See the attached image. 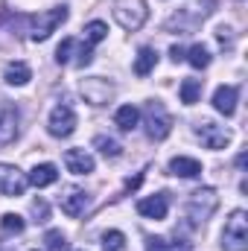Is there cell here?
Instances as JSON below:
<instances>
[{
    "mask_svg": "<svg viewBox=\"0 0 248 251\" xmlns=\"http://www.w3.org/2000/svg\"><path fill=\"white\" fill-rule=\"evenodd\" d=\"M213 9H216V0H193V3H187L181 6L164 26H167V32H178V35H184V32H193L204 18H210L213 15Z\"/></svg>",
    "mask_w": 248,
    "mask_h": 251,
    "instance_id": "cell-1",
    "label": "cell"
},
{
    "mask_svg": "<svg viewBox=\"0 0 248 251\" xmlns=\"http://www.w3.org/2000/svg\"><path fill=\"white\" fill-rule=\"evenodd\" d=\"M216 207H219L216 190L201 187V190H193V193H190V199H187V204H184V216L193 228H198V225H204V222L216 213Z\"/></svg>",
    "mask_w": 248,
    "mask_h": 251,
    "instance_id": "cell-2",
    "label": "cell"
},
{
    "mask_svg": "<svg viewBox=\"0 0 248 251\" xmlns=\"http://www.w3.org/2000/svg\"><path fill=\"white\" fill-rule=\"evenodd\" d=\"M67 6H53V9H44V12H38L32 21H29V38L38 44V41H47L59 26H62L64 21H67Z\"/></svg>",
    "mask_w": 248,
    "mask_h": 251,
    "instance_id": "cell-3",
    "label": "cell"
},
{
    "mask_svg": "<svg viewBox=\"0 0 248 251\" xmlns=\"http://www.w3.org/2000/svg\"><path fill=\"white\" fill-rule=\"evenodd\" d=\"M222 249L225 251H248V213L234 210L222 228Z\"/></svg>",
    "mask_w": 248,
    "mask_h": 251,
    "instance_id": "cell-4",
    "label": "cell"
},
{
    "mask_svg": "<svg viewBox=\"0 0 248 251\" xmlns=\"http://www.w3.org/2000/svg\"><path fill=\"white\" fill-rule=\"evenodd\" d=\"M143 126L152 140H164L173 131V114L167 111V105L161 100H149L143 108Z\"/></svg>",
    "mask_w": 248,
    "mask_h": 251,
    "instance_id": "cell-5",
    "label": "cell"
},
{
    "mask_svg": "<svg viewBox=\"0 0 248 251\" xmlns=\"http://www.w3.org/2000/svg\"><path fill=\"white\" fill-rule=\"evenodd\" d=\"M146 18H149L146 0H114V21L123 29H128V32L140 29L146 24Z\"/></svg>",
    "mask_w": 248,
    "mask_h": 251,
    "instance_id": "cell-6",
    "label": "cell"
},
{
    "mask_svg": "<svg viewBox=\"0 0 248 251\" xmlns=\"http://www.w3.org/2000/svg\"><path fill=\"white\" fill-rule=\"evenodd\" d=\"M79 94H82V100L88 102V105H108L111 100H114V94H117V88H114V82L111 79H102V76H88V79H82V85H79Z\"/></svg>",
    "mask_w": 248,
    "mask_h": 251,
    "instance_id": "cell-7",
    "label": "cell"
},
{
    "mask_svg": "<svg viewBox=\"0 0 248 251\" xmlns=\"http://www.w3.org/2000/svg\"><path fill=\"white\" fill-rule=\"evenodd\" d=\"M47 131H50L53 137H70V134L76 131V111H73L67 102H59V105L50 111Z\"/></svg>",
    "mask_w": 248,
    "mask_h": 251,
    "instance_id": "cell-8",
    "label": "cell"
},
{
    "mask_svg": "<svg viewBox=\"0 0 248 251\" xmlns=\"http://www.w3.org/2000/svg\"><path fill=\"white\" fill-rule=\"evenodd\" d=\"M29 187L26 173H21L15 164H0V196H24Z\"/></svg>",
    "mask_w": 248,
    "mask_h": 251,
    "instance_id": "cell-9",
    "label": "cell"
},
{
    "mask_svg": "<svg viewBox=\"0 0 248 251\" xmlns=\"http://www.w3.org/2000/svg\"><path fill=\"white\" fill-rule=\"evenodd\" d=\"M196 137H198L207 149H216V152L231 143V131H228L225 126L213 123V120H204V123L196 126Z\"/></svg>",
    "mask_w": 248,
    "mask_h": 251,
    "instance_id": "cell-10",
    "label": "cell"
},
{
    "mask_svg": "<svg viewBox=\"0 0 248 251\" xmlns=\"http://www.w3.org/2000/svg\"><path fill=\"white\" fill-rule=\"evenodd\" d=\"M18 126H21L18 105L0 102V146H9V143L18 137Z\"/></svg>",
    "mask_w": 248,
    "mask_h": 251,
    "instance_id": "cell-11",
    "label": "cell"
},
{
    "mask_svg": "<svg viewBox=\"0 0 248 251\" xmlns=\"http://www.w3.org/2000/svg\"><path fill=\"white\" fill-rule=\"evenodd\" d=\"M64 167L73 176H91L94 167H97V161H94V155L88 149H67L64 152Z\"/></svg>",
    "mask_w": 248,
    "mask_h": 251,
    "instance_id": "cell-12",
    "label": "cell"
},
{
    "mask_svg": "<svg viewBox=\"0 0 248 251\" xmlns=\"http://www.w3.org/2000/svg\"><path fill=\"white\" fill-rule=\"evenodd\" d=\"M137 213L140 216H146V219H167V213H170V199H167V193H155V196H146V199H140L137 201Z\"/></svg>",
    "mask_w": 248,
    "mask_h": 251,
    "instance_id": "cell-13",
    "label": "cell"
},
{
    "mask_svg": "<svg viewBox=\"0 0 248 251\" xmlns=\"http://www.w3.org/2000/svg\"><path fill=\"white\" fill-rule=\"evenodd\" d=\"M59 207H62V213H67V216H82L85 213V207H88V193L79 187H67L59 196Z\"/></svg>",
    "mask_w": 248,
    "mask_h": 251,
    "instance_id": "cell-14",
    "label": "cell"
},
{
    "mask_svg": "<svg viewBox=\"0 0 248 251\" xmlns=\"http://www.w3.org/2000/svg\"><path fill=\"white\" fill-rule=\"evenodd\" d=\"M237 100H240V91L234 85H219L213 91V108L219 114H225V117H231L237 111Z\"/></svg>",
    "mask_w": 248,
    "mask_h": 251,
    "instance_id": "cell-15",
    "label": "cell"
},
{
    "mask_svg": "<svg viewBox=\"0 0 248 251\" xmlns=\"http://www.w3.org/2000/svg\"><path fill=\"white\" fill-rule=\"evenodd\" d=\"M170 173L178 176V178H198L201 176V164L196 158H190V155H175L170 161Z\"/></svg>",
    "mask_w": 248,
    "mask_h": 251,
    "instance_id": "cell-16",
    "label": "cell"
},
{
    "mask_svg": "<svg viewBox=\"0 0 248 251\" xmlns=\"http://www.w3.org/2000/svg\"><path fill=\"white\" fill-rule=\"evenodd\" d=\"M26 178H29L32 187H50V184L59 181V170H56L53 164H35Z\"/></svg>",
    "mask_w": 248,
    "mask_h": 251,
    "instance_id": "cell-17",
    "label": "cell"
},
{
    "mask_svg": "<svg viewBox=\"0 0 248 251\" xmlns=\"http://www.w3.org/2000/svg\"><path fill=\"white\" fill-rule=\"evenodd\" d=\"M3 79H6V85L21 88V85H26V82L32 79V70H29V64L26 62H9L6 64V70H3Z\"/></svg>",
    "mask_w": 248,
    "mask_h": 251,
    "instance_id": "cell-18",
    "label": "cell"
},
{
    "mask_svg": "<svg viewBox=\"0 0 248 251\" xmlns=\"http://www.w3.org/2000/svg\"><path fill=\"white\" fill-rule=\"evenodd\" d=\"M155 64H158V53H155L152 47H140V53H137V59H134V73H137V76H149V73L155 70Z\"/></svg>",
    "mask_w": 248,
    "mask_h": 251,
    "instance_id": "cell-19",
    "label": "cell"
},
{
    "mask_svg": "<svg viewBox=\"0 0 248 251\" xmlns=\"http://www.w3.org/2000/svg\"><path fill=\"white\" fill-rule=\"evenodd\" d=\"M184 59L193 64L196 70H204V67L210 64V50H207L204 44H193V47H190V50L184 53Z\"/></svg>",
    "mask_w": 248,
    "mask_h": 251,
    "instance_id": "cell-20",
    "label": "cell"
},
{
    "mask_svg": "<svg viewBox=\"0 0 248 251\" xmlns=\"http://www.w3.org/2000/svg\"><path fill=\"white\" fill-rule=\"evenodd\" d=\"M140 120V111L134 108V105H123V108H117V114H114V123L120 126L123 131H131L134 126Z\"/></svg>",
    "mask_w": 248,
    "mask_h": 251,
    "instance_id": "cell-21",
    "label": "cell"
},
{
    "mask_svg": "<svg viewBox=\"0 0 248 251\" xmlns=\"http://www.w3.org/2000/svg\"><path fill=\"white\" fill-rule=\"evenodd\" d=\"M201 97V82L198 79H184L181 82V102L184 105H196Z\"/></svg>",
    "mask_w": 248,
    "mask_h": 251,
    "instance_id": "cell-22",
    "label": "cell"
},
{
    "mask_svg": "<svg viewBox=\"0 0 248 251\" xmlns=\"http://www.w3.org/2000/svg\"><path fill=\"white\" fill-rule=\"evenodd\" d=\"M94 146H97L105 158H117V155L123 152V146H120L114 137H105V134H97V137H94Z\"/></svg>",
    "mask_w": 248,
    "mask_h": 251,
    "instance_id": "cell-23",
    "label": "cell"
},
{
    "mask_svg": "<svg viewBox=\"0 0 248 251\" xmlns=\"http://www.w3.org/2000/svg\"><path fill=\"white\" fill-rule=\"evenodd\" d=\"M85 38H88L91 47L99 44V41H105V38H108V26H105L102 21H91V24L85 26Z\"/></svg>",
    "mask_w": 248,
    "mask_h": 251,
    "instance_id": "cell-24",
    "label": "cell"
},
{
    "mask_svg": "<svg viewBox=\"0 0 248 251\" xmlns=\"http://www.w3.org/2000/svg\"><path fill=\"white\" fill-rule=\"evenodd\" d=\"M0 228H3V234H21V231L26 228V222H24V216H18V213H3Z\"/></svg>",
    "mask_w": 248,
    "mask_h": 251,
    "instance_id": "cell-25",
    "label": "cell"
},
{
    "mask_svg": "<svg viewBox=\"0 0 248 251\" xmlns=\"http://www.w3.org/2000/svg\"><path fill=\"white\" fill-rule=\"evenodd\" d=\"M102 249L105 251H125V234L123 231H105L102 234Z\"/></svg>",
    "mask_w": 248,
    "mask_h": 251,
    "instance_id": "cell-26",
    "label": "cell"
},
{
    "mask_svg": "<svg viewBox=\"0 0 248 251\" xmlns=\"http://www.w3.org/2000/svg\"><path fill=\"white\" fill-rule=\"evenodd\" d=\"M73 50H76V41H73V38H64L62 44H59V50H56V62L67 64L70 62V56H73Z\"/></svg>",
    "mask_w": 248,
    "mask_h": 251,
    "instance_id": "cell-27",
    "label": "cell"
},
{
    "mask_svg": "<svg viewBox=\"0 0 248 251\" xmlns=\"http://www.w3.org/2000/svg\"><path fill=\"white\" fill-rule=\"evenodd\" d=\"M44 243H47L50 251H59V249H64V234L62 231H47L44 234Z\"/></svg>",
    "mask_w": 248,
    "mask_h": 251,
    "instance_id": "cell-28",
    "label": "cell"
},
{
    "mask_svg": "<svg viewBox=\"0 0 248 251\" xmlns=\"http://www.w3.org/2000/svg\"><path fill=\"white\" fill-rule=\"evenodd\" d=\"M47 213H50L47 201H44V199H35V201H32V216H35L38 222H47Z\"/></svg>",
    "mask_w": 248,
    "mask_h": 251,
    "instance_id": "cell-29",
    "label": "cell"
},
{
    "mask_svg": "<svg viewBox=\"0 0 248 251\" xmlns=\"http://www.w3.org/2000/svg\"><path fill=\"white\" fill-rule=\"evenodd\" d=\"M91 59H94L91 44H82V47H79V56H76V64H79V67H85V64H91Z\"/></svg>",
    "mask_w": 248,
    "mask_h": 251,
    "instance_id": "cell-30",
    "label": "cell"
},
{
    "mask_svg": "<svg viewBox=\"0 0 248 251\" xmlns=\"http://www.w3.org/2000/svg\"><path fill=\"white\" fill-rule=\"evenodd\" d=\"M146 251H167V240H161V237H149V240H146Z\"/></svg>",
    "mask_w": 248,
    "mask_h": 251,
    "instance_id": "cell-31",
    "label": "cell"
},
{
    "mask_svg": "<svg viewBox=\"0 0 248 251\" xmlns=\"http://www.w3.org/2000/svg\"><path fill=\"white\" fill-rule=\"evenodd\" d=\"M193 246L187 240H175V243H167V251H190Z\"/></svg>",
    "mask_w": 248,
    "mask_h": 251,
    "instance_id": "cell-32",
    "label": "cell"
},
{
    "mask_svg": "<svg viewBox=\"0 0 248 251\" xmlns=\"http://www.w3.org/2000/svg\"><path fill=\"white\" fill-rule=\"evenodd\" d=\"M170 59H173V62H181V59H184V50H181V47H173V50H170Z\"/></svg>",
    "mask_w": 248,
    "mask_h": 251,
    "instance_id": "cell-33",
    "label": "cell"
}]
</instances>
